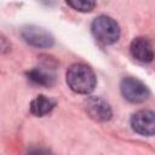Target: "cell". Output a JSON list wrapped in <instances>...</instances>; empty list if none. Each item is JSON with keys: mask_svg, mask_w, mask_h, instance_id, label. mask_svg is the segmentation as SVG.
<instances>
[{"mask_svg": "<svg viewBox=\"0 0 155 155\" xmlns=\"http://www.w3.org/2000/svg\"><path fill=\"white\" fill-rule=\"evenodd\" d=\"M56 102L44 94L38 96L35 99L30 103V111L35 116H45L46 114L51 113V110L54 108Z\"/></svg>", "mask_w": 155, "mask_h": 155, "instance_id": "9c48e42d", "label": "cell"}, {"mask_svg": "<svg viewBox=\"0 0 155 155\" xmlns=\"http://www.w3.org/2000/svg\"><path fill=\"white\" fill-rule=\"evenodd\" d=\"M130 51L133 58H136L137 61L142 63H149L154 58L153 44L148 38L139 36V38L133 39L130 46Z\"/></svg>", "mask_w": 155, "mask_h": 155, "instance_id": "8992f818", "label": "cell"}, {"mask_svg": "<svg viewBox=\"0 0 155 155\" xmlns=\"http://www.w3.org/2000/svg\"><path fill=\"white\" fill-rule=\"evenodd\" d=\"M86 110L97 121H107L111 117L110 105L99 97H91L86 101Z\"/></svg>", "mask_w": 155, "mask_h": 155, "instance_id": "52a82bcc", "label": "cell"}, {"mask_svg": "<svg viewBox=\"0 0 155 155\" xmlns=\"http://www.w3.org/2000/svg\"><path fill=\"white\" fill-rule=\"evenodd\" d=\"M67 84L76 93H91L97 84V78L92 68L84 63H75L67 71Z\"/></svg>", "mask_w": 155, "mask_h": 155, "instance_id": "6da1fadb", "label": "cell"}, {"mask_svg": "<svg viewBox=\"0 0 155 155\" xmlns=\"http://www.w3.org/2000/svg\"><path fill=\"white\" fill-rule=\"evenodd\" d=\"M21 34L25 42L34 47L39 48H47L51 47L54 42L53 36L44 28L38 27V25H25L22 28Z\"/></svg>", "mask_w": 155, "mask_h": 155, "instance_id": "277c9868", "label": "cell"}, {"mask_svg": "<svg viewBox=\"0 0 155 155\" xmlns=\"http://www.w3.org/2000/svg\"><path fill=\"white\" fill-rule=\"evenodd\" d=\"M93 36L104 45H111L117 41L120 36V27L115 19L109 16H98L91 25Z\"/></svg>", "mask_w": 155, "mask_h": 155, "instance_id": "7a4b0ae2", "label": "cell"}, {"mask_svg": "<svg viewBox=\"0 0 155 155\" xmlns=\"http://www.w3.org/2000/svg\"><path fill=\"white\" fill-rule=\"evenodd\" d=\"M8 44H7V41L4 39V38H0V52H2V51H7L8 50Z\"/></svg>", "mask_w": 155, "mask_h": 155, "instance_id": "8fae6325", "label": "cell"}, {"mask_svg": "<svg viewBox=\"0 0 155 155\" xmlns=\"http://www.w3.org/2000/svg\"><path fill=\"white\" fill-rule=\"evenodd\" d=\"M67 4L76 11L90 12L96 6V0H65Z\"/></svg>", "mask_w": 155, "mask_h": 155, "instance_id": "30bf717a", "label": "cell"}, {"mask_svg": "<svg viewBox=\"0 0 155 155\" xmlns=\"http://www.w3.org/2000/svg\"><path fill=\"white\" fill-rule=\"evenodd\" d=\"M131 126L142 136H153L155 132V115L150 110H140L132 115Z\"/></svg>", "mask_w": 155, "mask_h": 155, "instance_id": "5b68a950", "label": "cell"}, {"mask_svg": "<svg viewBox=\"0 0 155 155\" xmlns=\"http://www.w3.org/2000/svg\"><path fill=\"white\" fill-rule=\"evenodd\" d=\"M27 75L31 82L40 86H45V87L52 86L56 80V75L52 68H48V67H35L30 69L27 73Z\"/></svg>", "mask_w": 155, "mask_h": 155, "instance_id": "ba28073f", "label": "cell"}, {"mask_svg": "<svg viewBox=\"0 0 155 155\" xmlns=\"http://www.w3.org/2000/svg\"><path fill=\"white\" fill-rule=\"evenodd\" d=\"M120 90L122 96L132 103H142L149 97L148 87L138 79L125 78L120 84Z\"/></svg>", "mask_w": 155, "mask_h": 155, "instance_id": "3957f363", "label": "cell"}]
</instances>
